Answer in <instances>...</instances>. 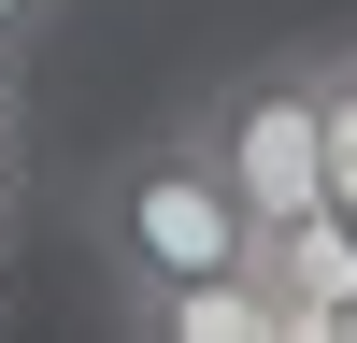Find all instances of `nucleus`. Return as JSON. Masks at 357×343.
<instances>
[{"label":"nucleus","mask_w":357,"mask_h":343,"mask_svg":"<svg viewBox=\"0 0 357 343\" xmlns=\"http://www.w3.org/2000/svg\"><path fill=\"white\" fill-rule=\"evenodd\" d=\"M86 257H100V286H114V314L143 300V286H186V272H243L257 257V215L229 200V172H215V143L172 114V129H143L129 158L86 186Z\"/></svg>","instance_id":"f257e3e1"},{"label":"nucleus","mask_w":357,"mask_h":343,"mask_svg":"<svg viewBox=\"0 0 357 343\" xmlns=\"http://www.w3.org/2000/svg\"><path fill=\"white\" fill-rule=\"evenodd\" d=\"M186 129L215 143L229 200L257 215V257H272L286 229H314V215H329V57H257V72L200 86V100H186Z\"/></svg>","instance_id":"f03ea898"},{"label":"nucleus","mask_w":357,"mask_h":343,"mask_svg":"<svg viewBox=\"0 0 357 343\" xmlns=\"http://www.w3.org/2000/svg\"><path fill=\"white\" fill-rule=\"evenodd\" d=\"M129 329H158V343H286V286H272V257L186 272V286H143Z\"/></svg>","instance_id":"7ed1b4c3"},{"label":"nucleus","mask_w":357,"mask_h":343,"mask_svg":"<svg viewBox=\"0 0 357 343\" xmlns=\"http://www.w3.org/2000/svg\"><path fill=\"white\" fill-rule=\"evenodd\" d=\"M357 186V43H329V200Z\"/></svg>","instance_id":"20e7f679"},{"label":"nucleus","mask_w":357,"mask_h":343,"mask_svg":"<svg viewBox=\"0 0 357 343\" xmlns=\"http://www.w3.org/2000/svg\"><path fill=\"white\" fill-rule=\"evenodd\" d=\"M43 29H57V0H0V86H15V57L43 43Z\"/></svg>","instance_id":"39448f33"},{"label":"nucleus","mask_w":357,"mask_h":343,"mask_svg":"<svg viewBox=\"0 0 357 343\" xmlns=\"http://www.w3.org/2000/svg\"><path fill=\"white\" fill-rule=\"evenodd\" d=\"M0 186H15V129H0Z\"/></svg>","instance_id":"423d86ee"}]
</instances>
